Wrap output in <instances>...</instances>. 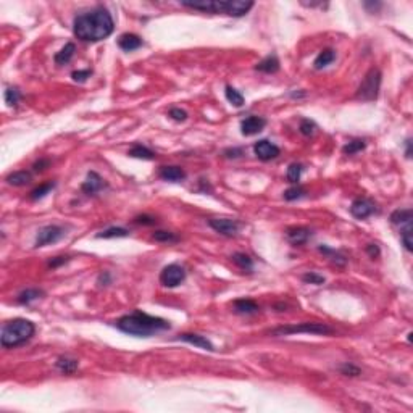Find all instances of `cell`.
<instances>
[{"label": "cell", "instance_id": "1", "mask_svg": "<svg viewBox=\"0 0 413 413\" xmlns=\"http://www.w3.org/2000/svg\"><path fill=\"white\" fill-rule=\"evenodd\" d=\"M115 23L111 15L103 7L78 15L73 21V33L79 41L84 42H99L107 39L113 33Z\"/></svg>", "mask_w": 413, "mask_h": 413}, {"label": "cell", "instance_id": "2", "mask_svg": "<svg viewBox=\"0 0 413 413\" xmlns=\"http://www.w3.org/2000/svg\"><path fill=\"white\" fill-rule=\"evenodd\" d=\"M115 326L119 331H123L129 336H136V337H150L171 328L168 320H163L160 317H152V315L141 310H134L132 313L123 315L121 318H118L115 321Z\"/></svg>", "mask_w": 413, "mask_h": 413}, {"label": "cell", "instance_id": "3", "mask_svg": "<svg viewBox=\"0 0 413 413\" xmlns=\"http://www.w3.org/2000/svg\"><path fill=\"white\" fill-rule=\"evenodd\" d=\"M36 333V326L33 321L25 318H15L2 326L0 334V344L4 349L18 347V345L28 342Z\"/></svg>", "mask_w": 413, "mask_h": 413}, {"label": "cell", "instance_id": "4", "mask_svg": "<svg viewBox=\"0 0 413 413\" xmlns=\"http://www.w3.org/2000/svg\"><path fill=\"white\" fill-rule=\"evenodd\" d=\"M269 334L274 337L280 336H292V334H317L326 336L333 334V328L325 325V323H300V325H288V326H278L269 331Z\"/></svg>", "mask_w": 413, "mask_h": 413}, {"label": "cell", "instance_id": "5", "mask_svg": "<svg viewBox=\"0 0 413 413\" xmlns=\"http://www.w3.org/2000/svg\"><path fill=\"white\" fill-rule=\"evenodd\" d=\"M381 87V71L378 68H371L365 74L362 84L358 86L355 92V99L363 102H373L378 99Z\"/></svg>", "mask_w": 413, "mask_h": 413}, {"label": "cell", "instance_id": "6", "mask_svg": "<svg viewBox=\"0 0 413 413\" xmlns=\"http://www.w3.org/2000/svg\"><path fill=\"white\" fill-rule=\"evenodd\" d=\"M184 280H186V269L178 263L167 265L160 273V283L165 288H178Z\"/></svg>", "mask_w": 413, "mask_h": 413}, {"label": "cell", "instance_id": "7", "mask_svg": "<svg viewBox=\"0 0 413 413\" xmlns=\"http://www.w3.org/2000/svg\"><path fill=\"white\" fill-rule=\"evenodd\" d=\"M65 236V229L57 224H47L37 231L36 236V247H44L49 244H55Z\"/></svg>", "mask_w": 413, "mask_h": 413}, {"label": "cell", "instance_id": "8", "mask_svg": "<svg viewBox=\"0 0 413 413\" xmlns=\"http://www.w3.org/2000/svg\"><path fill=\"white\" fill-rule=\"evenodd\" d=\"M208 226L215 229L221 236L232 237L237 234L239 229H241V223L237 220H231V218H210Z\"/></svg>", "mask_w": 413, "mask_h": 413}, {"label": "cell", "instance_id": "9", "mask_svg": "<svg viewBox=\"0 0 413 413\" xmlns=\"http://www.w3.org/2000/svg\"><path fill=\"white\" fill-rule=\"evenodd\" d=\"M108 184L107 181L95 171H89L86 181L81 184V191L86 195H97L99 192H102L103 189H107Z\"/></svg>", "mask_w": 413, "mask_h": 413}, {"label": "cell", "instance_id": "10", "mask_svg": "<svg viewBox=\"0 0 413 413\" xmlns=\"http://www.w3.org/2000/svg\"><path fill=\"white\" fill-rule=\"evenodd\" d=\"M253 152H255V155H257L258 160L269 162V160L276 159V157L280 155L281 150H280V147H278L276 144L269 142L268 139H261V141H258L257 144L253 146Z\"/></svg>", "mask_w": 413, "mask_h": 413}, {"label": "cell", "instance_id": "11", "mask_svg": "<svg viewBox=\"0 0 413 413\" xmlns=\"http://www.w3.org/2000/svg\"><path fill=\"white\" fill-rule=\"evenodd\" d=\"M374 212H376V207H374V204L370 199H365V197L355 199L350 205V213L352 216H355L357 220H365L368 216H371Z\"/></svg>", "mask_w": 413, "mask_h": 413}, {"label": "cell", "instance_id": "12", "mask_svg": "<svg viewBox=\"0 0 413 413\" xmlns=\"http://www.w3.org/2000/svg\"><path fill=\"white\" fill-rule=\"evenodd\" d=\"M266 126V119L261 116H249L241 123V132L244 136H255L260 131H263Z\"/></svg>", "mask_w": 413, "mask_h": 413}, {"label": "cell", "instance_id": "13", "mask_svg": "<svg viewBox=\"0 0 413 413\" xmlns=\"http://www.w3.org/2000/svg\"><path fill=\"white\" fill-rule=\"evenodd\" d=\"M312 231L305 226H292L286 229V237L291 244L294 245H302L310 239Z\"/></svg>", "mask_w": 413, "mask_h": 413}, {"label": "cell", "instance_id": "14", "mask_svg": "<svg viewBox=\"0 0 413 413\" xmlns=\"http://www.w3.org/2000/svg\"><path fill=\"white\" fill-rule=\"evenodd\" d=\"M178 341H184V342H187V344H192V345H195V347L204 349V350H210V352H213V350H215L213 344L210 342L205 336H200V334L183 333V334H179V336H178Z\"/></svg>", "mask_w": 413, "mask_h": 413}, {"label": "cell", "instance_id": "15", "mask_svg": "<svg viewBox=\"0 0 413 413\" xmlns=\"http://www.w3.org/2000/svg\"><path fill=\"white\" fill-rule=\"evenodd\" d=\"M159 176L163 179V181L178 183V181L186 179V171L181 167H175V165H171V167H160Z\"/></svg>", "mask_w": 413, "mask_h": 413}, {"label": "cell", "instance_id": "16", "mask_svg": "<svg viewBox=\"0 0 413 413\" xmlns=\"http://www.w3.org/2000/svg\"><path fill=\"white\" fill-rule=\"evenodd\" d=\"M141 46H142V39L137 34H132V33H124L119 36V39H118V47L124 52L137 50Z\"/></svg>", "mask_w": 413, "mask_h": 413}, {"label": "cell", "instance_id": "17", "mask_svg": "<svg viewBox=\"0 0 413 413\" xmlns=\"http://www.w3.org/2000/svg\"><path fill=\"white\" fill-rule=\"evenodd\" d=\"M253 7V2H249V0H229V9H228V15L229 17H244V15L249 13V10Z\"/></svg>", "mask_w": 413, "mask_h": 413}, {"label": "cell", "instance_id": "18", "mask_svg": "<svg viewBox=\"0 0 413 413\" xmlns=\"http://www.w3.org/2000/svg\"><path fill=\"white\" fill-rule=\"evenodd\" d=\"M232 305H234V312L241 315H253L260 310L258 304L252 299H237Z\"/></svg>", "mask_w": 413, "mask_h": 413}, {"label": "cell", "instance_id": "19", "mask_svg": "<svg viewBox=\"0 0 413 413\" xmlns=\"http://www.w3.org/2000/svg\"><path fill=\"white\" fill-rule=\"evenodd\" d=\"M44 296H46V292H44L42 289H36V288L25 289V291H21L20 294H18L17 302L21 304V305H29V304L36 302V300L42 299Z\"/></svg>", "mask_w": 413, "mask_h": 413}, {"label": "cell", "instance_id": "20", "mask_svg": "<svg viewBox=\"0 0 413 413\" xmlns=\"http://www.w3.org/2000/svg\"><path fill=\"white\" fill-rule=\"evenodd\" d=\"M334 60H336V52L333 49H325V50L320 52L317 58H315L313 68L315 70H323V68H326L328 65H331Z\"/></svg>", "mask_w": 413, "mask_h": 413}, {"label": "cell", "instance_id": "21", "mask_svg": "<svg viewBox=\"0 0 413 413\" xmlns=\"http://www.w3.org/2000/svg\"><path fill=\"white\" fill-rule=\"evenodd\" d=\"M31 179H33V175L29 171H15L5 178V181L10 186L21 187V186H26L28 183H31Z\"/></svg>", "mask_w": 413, "mask_h": 413}, {"label": "cell", "instance_id": "22", "mask_svg": "<svg viewBox=\"0 0 413 413\" xmlns=\"http://www.w3.org/2000/svg\"><path fill=\"white\" fill-rule=\"evenodd\" d=\"M255 70L261 71V73H266V74L276 73L278 70H280V60H278L276 55H268L266 58H263L257 66H255Z\"/></svg>", "mask_w": 413, "mask_h": 413}, {"label": "cell", "instance_id": "23", "mask_svg": "<svg viewBox=\"0 0 413 413\" xmlns=\"http://www.w3.org/2000/svg\"><path fill=\"white\" fill-rule=\"evenodd\" d=\"M55 366L58 371H62L63 374H73L74 371L78 370L79 366V362L76 358H70V357H60L57 362H55Z\"/></svg>", "mask_w": 413, "mask_h": 413}, {"label": "cell", "instance_id": "24", "mask_svg": "<svg viewBox=\"0 0 413 413\" xmlns=\"http://www.w3.org/2000/svg\"><path fill=\"white\" fill-rule=\"evenodd\" d=\"M413 218V212L410 208L405 210H395V212L390 213V223L395 224V226H402V224H410Z\"/></svg>", "mask_w": 413, "mask_h": 413}, {"label": "cell", "instance_id": "25", "mask_svg": "<svg viewBox=\"0 0 413 413\" xmlns=\"http://www.w3.org/2000/svg\"><path fill=\"white\" fill-rule=\"evenodd\" d=\"M127 155L132 157V159H141V160H154L157 154L152 152L149 147L146 146H141V144H136L132 149H129V152H127Z\"/></svg>", "mask_w": 413, "mask_h": 413}, {"label": "cell", "instance_id": "26", "mask_svg": "<svg viewBox=\"0 0 413 413\" xmlns=\"http://www.w3.org/2000/svg\"><path fill=\"white\" fill-rule=\"evenodd\" d=\"M74 50H76V47H74V44H73V42L65 44V47H62V50L57 52L55 57H54L55 63H57V65H65V63H68L70 60L73 58V55H74Z\"/></svg>", "mask_w": 413, "mask_h": 413}, {"label": "cell", "instance_id": "27", "mask_svg": "<svg viewBox=\"0 0 413 413\" xmlns=\"http://www.w3.org/2000/svg\"><path fill=\"white\" fill-rule=\"evenodd\" d=\"M231 260L234 261V263L241 268V269H244V271H252L253 269V260L249 257V255L247 253H244V252H236V253H232L231 255Z\"/></svg>", "mask_w": 413, "mask_h": 413}, {"label": "cell", "instance_id": "28", "mask_svg": "<svg viewBox=\"0 0 413 413\" xmlns=\"http://www.w3.org/2000/svg\"><path fill=\"white\" fill-rule=\"evenodd\" d=\"M129 236V231L126 228H119V226H113V228H108L105 231H100L97 237L99 239H115V237H127Z\"/></svg>", "mask_w": 413, "mask_h": 413}, {"label": "cell", "instance_id": "29", "mask_svg": "<svg viewBox=\"0 0 413 413\" xmlns=\"http://www.w3.org/2000/svg\"><path fill=\"white\" fill-rule=\"evenodd\" d=\"M224 95H226V99L229 103H232L234 107H242L244 105V95L234 89L232 86H226L224 87Z\"/></svg>", "mask_w": 413, "mask_h": 413}, {"label": "cell", "instance_id": "30", "mask_svg": "<svg viewBox=\"0 0 413 413\" xmlns=\"http://www.w3.org/2000/svg\"><path fill=\"white\" fill-rule=\"evenodd\" d=\"M365 147H366V142L363 139H352L342 147V152L345 155H355L358 152H362V150H365Z\"/></svg>", "mask_w": 413, "mask_h": 413}, {"label": "cell", "instance_id": "31", "mask_svg": "<svg viewBox=\"0 0 413 413\" xmlns=\"http://www.w3.org/2000/svg\"><path fill=\"white\" fill-rule=\"evenodd\" d=\"M318 250H320L321 253L328 255V257L331 258L333 263H336L337 266H344L345 263H347V258H345L342 253L336 252V250H333V249H329V247H326V245H320V247H318Z\"/></svg>", "mask_w": 413, "mask_h": 413}, {"label": "cell", "instance_id": "32", "mask_svg": "<svg viewBox=\"0 0 413 413\" xmlns=\"http://www.w3.org/2000/svg\"><path fill=\"white\" fill-rule=\"evenodd\" d=\"M55 187V183H52V181H49V183H44V184H41V186H37L34 191H31V194H29V199L31 200H39V199H44L46 197V195L54 189Z\"/></svg>", "mask_w": 413, "mask_h": 413}, {"label": "cell", "instance_id": "33", "mask_svg": "<svg viewBox=\"0 0 413 413\" xmlns=\"http://www.w3.org/2000/svg\"><path fill=\"white\" fill-rule=\"evenodd\" d=\"M4 99H5V103L9 105V107H17L21 100V92L18 91L17 87H9L4 94Z\"/></svg>", "mask_w": 413, "mask_h": 413}, {"label": "cell", "instance_id": "34", "mask_svg": "<svg viewBox=\"0 0 413 413\" xmlns=\"http://www.w3.org/2000/svg\"><path fill=\"white\" fill-rule=\"evenodd\" d=\"M302 171H304L302 165H300V163H292L291 167L288 168V181L291 184H299L300 176H302Z\"/></svg>", "mask_w": 413, "mask_h": 413}, {"label": "cell", "instance_id": "35", "mask_svg": "<svg viewBox=\"0 0 413 413\" xmlns=\"http://www.w3.org/2000/svg\"><path fill=\"white\" fill-rule=\"evenodd\" d=\"M152 237H154V241H157V242H168V244L179 241V237L171 231H155L152 234Z\"/></svg>", "mask_w": 413, "mask_h": 413}, {"label": "cell", "instance_id": "36", "mask_svg": "<svg viewBox=\"0 0 413 413\" xmlns=\"http://www.w3.org/2000/svg\"><path fill=\"white\" fill-rule=\"evenodd\" d=\"M315 129H317V124H315L312 119H307L304 118L302 121H300V126H299V131L304 134V136H313L315 134Z\"/></svg>", "mask_w": 413, "mask_h": 413}, {"label": "cell", "instance_id": "37", "mask_svg": "<svg viewBox=\"0 0 413 413\" xmlns=\"http://www.w3.org/2000/svg\"><path fill=\"white\" fill-rule=\"evenodd\" d=\"M304 194H305V189L304 187H300V186H294V187H291V189H288L286 192H284V199L286 200H297L300 197H304Z\"/></svg>", "mask_w": 413, "mask_h": 413}, {"label": "cell", "instance_id": "38", "mask_svg": "<svg viewBox=\"0 0 413 413\" xmlns=\"http://www.w3.org/2000/svg\"><path fill=\"white\" fill-rule=\"evenodd\" d=\"M339 371L341 374H344V376H360L362 374V371H360V368L355 366V365H352V363H344L339 366Z\"/></svg>", "mask_w": 413, "mask_h": 413}, {"label": "cell", "instance_id": "39", "mask_svg": "<svg viewBox=\"0 0 413 413\" xmlns=\"http://www.w3.org/2000/svg\"><path fill=\"white\" fill-rule=\"evenodd\" d=\"M400 239H402V244L405 247V250L411 252L413 250V247H411V224H408V226L400 232Z\"/></svg>", "mask_w": 413, "mask_h": 413}, {"label": "cell", "instance_id": "40", "mask_svg": "<svg viewBox=\"0 0 413 413\" xmlns=\"http://www.w3.org/2000/svg\"><path fill=\"white\" fill-rule=\"evenodd\" d=\"M302 281L307 283V284H317V286H320V284H325L326 280L321 274H317V273H305L302 276Z\"/></svg>", "mask_w": 413, "mask_h": 413}, {"label": "cell", "instance_id": "41", "mask_svg": "<svg viewBox=\"0 0 413 413\" xmlns=\"http://www.w3.org/2000/svg\"><path fill=\"white\" fill-rule=\"evenodd\" d=\"M91 74H92L91 70H78V71L71 73V78H73V81H76V82H86L87 78H91Z\"/></svg>", "mask_w": 413, "mask_h": 413}, {"label": "cell", "instance_id": "42", "mask_svg": "<svg viewBox=\"0 0 413 413\" xmlns=\"http://www.w3.org/2000/svg\"><path fill=\"white\" fill-rule=\"evenodd\" d=\"M168 115L175 119V121H186L187 119V113L184 110H181V108H178V107H175V108H171L170 111H168Z\"/></svg>", "mask_w": 413, "mask_h": 413}, {"label": "cell", "instance_id": "43", "mask_svg": "<svg viewBox=\"0 0 413 413\" xmlns=\"http://www.w3.org/2000/svg\"><path fill=\"white\" fill-rule=\"evenodd\" d=\"M134 223H137V224H147V226H152V224L157 223V220L154 218V216H149V215H139L134 218Z\"/></svg>", "mask_w": 413, "mask_h": 413}, {"label": "cell", "instance_id": "44", "mask_svg": "<svg viewBox=\"0 0 413 413\" xmlns=\"http://www.w3.org/2000/svg\"><path fill=\"white\" fill-rule=\"evenodd\" d=\"M365 250H366V253L370 255L371 258H376V257H379V253H381V252H379V247H378L376 244H368Z\"/></svg>", "mask_w": 413, "mask_h": 413}, {"label": "cell", "instance_id": "45", "mask_svg": "<svg viewBox=\"0 0 413 413\" xmlns=\"http://www.w3.org/2000/svg\"><path fill=\"white\" fill-rule=\"evenodd\" d=\"M50 165V160H47V159H41L39 162H36L34 165H33V170L37 173V171H44L46 170L47 167Z\"/></svg>", "mask_w": 413, "mask_h": 413}, {"label": "cell", "instance_id": "46", "mask_svg": "<svg viewBox=\"0 0 413 413\" xmlns=\"http://www.w3.org/2000/svg\"><path fill=\"white\" fill-rule=\"evenodd\" d=\"M66 261H68V257H55V258H52L49 261V266L50 268H58L60 265L66 263Z\"/></svg>", "mask_w": 413, "mask_h": 413}, {"label": "cell", "instance_id": "47", "mask_svg": "<svg viewBox=\"0 0 413 413\" xmlns=\"http://www.w3.org/2000/svg\"><path fill=\"white\" fill-rule=\"evenodd\" d=\"M97 283L100 284V286H108V284L111 283V276L108 271H103L100 276H99V280H97Z\"/></svg>", "mask_w": 413, "mask_h": 413}, {"label": "cell", "instance_id": "48", "mask_svg": "<svg viewBox=\"0 0 413 413\" xmlns=\"http://www.w3.org/2000/svg\"><path fill=\"white\" fill-rule=\"evenodd\" d=\"M405 147H407V149H405V157H407V159H410V157H411V139L405 141Z\"/></svg>", "mask_w": 413, "mask_h": 413}]
</instances>
